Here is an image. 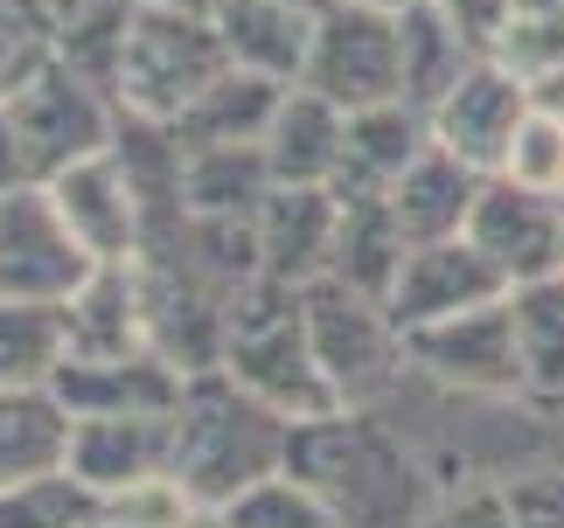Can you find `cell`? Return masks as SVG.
<instances>
[{
	"label": "cell",
	"instance_id": "cell-37",
	"mask_svg": "<svg viewBox=\"0 0 564 528\" xmlns=\"http://www.w3.org/2000/svg\"><path fill=\"white\" fill-rule=\"evenodd\" d=\"M509 515L516 528H564V473L509 480Z\"/></svg>",
	"mask_w": 564,
	"mask_h": 528
},
{
	"label": "cell",
	"instance_id": "cell-18",
	"mask_svg": "<svg viewBox=\"0 0 564 528\" xmlns=\"http://www.w3.org/2000/svg\"><path fill=\"white\" fill-rule=\"evenodd\" d=\"M341 146H349V112L328 105L321 91L293 84L279 119L265 132V161H272V182L279 188H335L341 174Z\"/></svg>",
	"mask_w": 564,
	"mask_h": 528
},
{
	"label": "cell",
	"instance_id": "cell-27",
	"mask_svg": "<svg viewBox=\"0 0 564 528\" xmlns=\"http://www.w3.org/2000/svg\"><path fill=\"white\" fill-rule=\"evenodd\" d=\"M398 42H404V105H419V112H432V105L481 63L432 0H411V8L398 14Z\"/></svg>",
	"mask_w": 564,
	"mask_h": 528
},
{
	"label": "cell",
	"instance_id": "cell-14",
	"mask_svg": "<svg viewBox=\"0 0 564 528\" xmlns=\"http://www.w3.org/2000/svg\"><path fill=\"white\" fill-rule=\"evenodd\" d=\"M56 209L70 216V230L84 237V251H91L98 264H133L140 244H147V216H140V195L133 182H126V167L112 161V146L91 153V161L63 167L56 182Z\"/></svg>",
	"mask_w": 564,
	"mask_h": 528
},
{
	"label": "cell",
	"instance_id": "cell-3",
	"mask_svg": "<svg viewBox=\"0 0 564 528\" xmlns=\"http://www.w3.org/2000/svg\"><path fill=\"white\" fill-rule=\"evenodd\" d=\"M224 369L251 396H265L272 410H286L293 425L335 410V389L321 376V355H314V334H307V299H300V285L258 278L251 293L230 306Z\"/></svg>",
	"mask_w": 564,
	"mask_h": 528
},
{
	"label": "cell",
	"instance_id": "cell-31",
	"mask_svg": "<svg viewBox=\"0 0 564 528\" xmlns=\"http://www.w3.org/2000/svg\"><path fill=\"white\" fill-rule=\"evenodd\" d=\"M216 521L224 528H341V515L307 487V480H293L286 466L272 480H258V487H245L230 508H216Z\"/></svg>",
	"mask_w": 564,
	"mask_h": 528
},
{
	"label": "cell",
	"instance_id": "cell-19",
	"mask_svg": "<svg viewBox=\"0 0 564 528\" xmlns=\"http://www.w3.org/2000/svg\"><path fill=\"white\" fill-rule=\"evenodd\" d=\"M425 146H432V119L419 105H404V98L362 105V112H349V146H341L335 195H390Z\"/></svg>",
	"mask_w": 564,
	"mask_h": 528
},
{
	"label": "cell",
	"instance_id": "cell-6",
	"mask_svg": "<svg viewBox=\"0 0 564 528\" xmlns=\"http://www.w3.org/2000/svg\"><path fill=\"white\" fill-rule=\"evenodd\" d=\"M8 119H14L21 161H29V182H56L63 167H77V161H91V153L112 146L119 98L56 56L8 98Z\"/></svg>",
	"mask_w": 564,
	"mask_h": 528
},
{
	"label": "cell",
	"instance_id": "cell-26",
	"mask_svg": "<svg viewBox=\"0 0 564 528\" xmlns=\"http://www.w3.org/2000/svg\"><path fill=\"white\" fill-rule=\"evenodd\" d=\"M293 84H272V77H258V70H230L209 84L203 98L182 112V146H216V140H265L272 119H279V105H286Z\"/></svg>",
	"mask_w": 564,
	"mask_h": 528
},
{
	"label": "cell",
	"instance_id": "cell-12",
	"mask_svg": "<svg viewBox=\"0 0 564 528\" xmlns=\"http://www.w3.org/2000/svg\"><path fill=\"white\" fill-rule=\"evenodd\" d=\"M50 389L70 417H175L188 376L161 348H133V355H63Z\"/></svg>",
	"mask_w": 564,
	"mask_h": 528
},
{
	"label": "cell",
	"instance_id": "cell-28",
	"mask_svg": "<svg viewBox=\"0 0 564 528\" xmlns=\"http://www.w3.org/2000/svg\"><path fill=\"white\" fill-rule=\"evenodd\" d=\"M70 341H63V306L35 299H0V389H29L50 383Z\"/></svg>",
	"mask_w": 564,
	"mask_h": 528
},
{
	"label": "cell",
	"instance_id": "cell-23",
	"mask_svg": "<svg viewBox=\"0 0 564 528\" xmlns=\"http://www.w3.org/2000/svg\"><path fill=\"white\" fill-rule=\"evenodd\" d=\"M335 202H341V230H335L328 278L356 285V293H370V299H390V285L404 272V251H411L390 195H335Z\"/></svg>",
	"mask_w": 564,
	"mask_h": 528
},
{
	"label": "cell",
	"instance_id": "cell-39",
	"mask_svg": "<svg viewBox=\"0 0 564 528\" xmlns=\"http://www.w3.org/2000/svg\"><path fill=\"white\" fill-rule=\"evenodd\" d=\"M530 105H536V112H551V119H564V63L530 84Z\"/></svg>",
	"mask_w": 564,
	"mask_h": 528
},
{
	"label": "cell",
	"instance_id": "cell-5",
	"mask_svg": "<svg viewBox=\"0 0 564 528\" xmlns=\"http://www.w3.org/2000/svg\"><path fill=\"white\" fill-rule=\"evenodd\" d=\"M300 299H307V334H314V355H321V376H328L335 404L370 410L377 396L398 383V369L411 362L404 327L390 320L383 299L356 293V285H341V278L300 285Z\"/></svg>",
	"mask_w": 564,
	"mask_h": 528
},
{
	"label": "cell",
	"instance_id": "cell-16",
	"mask_svg": "<svg viewBox=\"0 0 564 528\" xmlns=\"http://www.w3.org/2000/svg\"><path fill=\"white\" fill-rule=\"evenodd\" d=\"M175 466V417H77L70 473L98 501Z\"/></svg>",
	"mask_w": 564,
	"mask_h": 528
},
{
	"label": "cell",
	"instance_id": "cell-11",
	"mask_svg": "<svg viewBox=\"0 0 564 528\" xmlns=\"http://www.w3.org/2000/svg\"><path fill=\"white\" fill-rule=\"evenodd\" d=\"M530 112H536L530 84L516 77L509 63L481 56L425 119H432V140H440L446 153H460V161L481 167V174H502V161H509V146H516V132H523Z\"/></svg>",
	"mask_w": 564,
	"mask_h": 528
},
{
	"label": "cell",
	"instance_id": "cell-2",
	"mask_svg": "<svg viewBox=\"0 0 564 528\" xmlns=\"http://www.w3.org/2000/svg\"><path fill=\"white\" fill-rule=\"evenodd\" d=\"M286 446H293L286 410L251 396L230 369H203V376H188L182 404H175V466L167 473L195 494V508L216 515L245 487L286 466Z\"/></svg>",
	"mask_w": 564,
	"mask_h": 528
},
{
	"label": "cell",
	"instance_id": "cell-43",
	"mask_svg": "<svg viewBox=\"0 0 564 528\" xmlns=\"http://www.w3.org/2000/svg\"><path fill=\"white\" fill-rule=\"evenodd\" d=\"M98 528H105V521H98Z\"/></svg>",
	"mask_w": 564,
	"mask_h": 528
},
{
	"label": "cell",
	"instance_id": "cell-25",
	"mask_svg": "<svg viewBox=\"0 0 564 528\" xmlns=\"http://www.w3.org/2000/svg\"><path fill=\"white\" fill-rule=\"evenodd\" d=\"M516 348H523V410L564 417V272L516 285Z\"/></svg>",
	"mask_w": 564,
	"mask_h": 528
},
{
	"label": "cell",
	"instance_id": "cell-24",
	"mask_svg": "<svg viewBox=\"0 0 564 528\" xmlns=\"http://www.w3.org/2000/svg\"><path fill=\"white\" fill-rule=\"evenodd\" d=\"M272 188L279 182H272L265 140L188 146V161H182V202H188V216H258Z\"/></svg>",
	"mask_w": 564,
	"mask_h": 528
},
{
	"label": "cell",
	"instance_id": "cell-1",
	"mask_svg": "<svg viewBox=\"0 0 564 528\" xmlns=\"http://www.w3.org/2000/svg\"><path fill=\"white\" fill-rule=\"evenodd\" d=\"M286 473L341 515V528H419L432 515L425 473L398 438H390L370 410H321L293 425L286 446Z\"/></svg>",
	"mask_w": 564,
	"mask_h": 528
},
{
	"label": "cell",
	"instance_id": "cell-9",
	"mask_svg": "<svg viewBox=\"0 0 564 528\" xmlns=\"http://www.w3.org/2000/svg\"><path fill=\"white\" fill-rule=\"evenodd\" d=\"M411 369H425L432 383L467 389V396H516L523 404V348H516V306L509 293L488 306H467L453 320L411 327L404 334Z\"/></svg>",
	"mask_w": 564,
	"mask_h": 528
},
{
	"label": "cell",
	"instance_id": "cell-36",
	"mask_svg": "<svg viewBox=\"0 0 564 528\" xmlns=\"http://www.w3.org/2000/svg\"><path fill=\"white\" fill-rule=\"evenodd\" d=\"M453 29H460V42L474 56H495V42H502V29H509V8L516 0H432Z\"/></svg>",
	"mask_w": 564,
	"mask_h": 528
},
{
	"label": "cell",
	"instance_id": "cell-15",
	"mask_svg": "<svg viewBox=\"0 0 564 528\" xmlns=\"http://www.w3.org/2000/svg\"><path fill=\"white\" fill-rule=\"evenodd\" d=\"M335 230H341L335 188H272L265 209H258V257H265V278H279V285L328 278Z\"/></svg>",
	"mask_w": 564,
	"mask_h": 528
},
{
	"label": "cell",
	"instance_id": "cell-30",
	"mask_svg": "<svg viewBox=\"0 0 564 528\" xmlns=\"http://www.w3.org/2000/svg\"><path fill=\"white\" fill-rule=\"evenodd\" d=\"M98 521H105V501L70 466L42 473L29 487H0V528H98Z\"/></svg>",
	"mask_w": 564,
	"mask_h": 528
},
{
	"label": "cell",
	"instance_id": "cell-8",
	"mask_svg": "<svg viewBox=\"0 0 564 528\" xmlns=\"http://www.w3.org/2000/svg\"><path fill=\"white\" fill-rule=\"evenodd\" d=\"M91 272L98 257L84 251L70 216L56 209L50 182H21L14 195H0V299L63 306Z\"/></svg>",
	"mask_w": 564,
	"mask_h": 528
},
{
	"label": "cell",
	"instance_id": "cell-41",
	"mask_svg": "<svg viewBox=\"0 0 564 528\" xmlns=\"http://www.w3.org/2000/svg\"><path fill=\"white\" fill-rule=\"evenodd\" d=\"M356 8H383V14H404L411 0H356Z\"/></svg>",
	"mask_w": 564,
	"mask_h": 528
},
{
	"label": "cell",
	"instance_id": "cell-7",
	"mask_svg": "<svg viewBox=\"0 0 564 528\" xmlns=\"http://www.w3.org/2000/svg\"><path fill=\"white\" fill-rule=\"evenodd\" d=\"M307 91H321L341 112L362 105H390L404 98V42H398V14L383 8H356V0H328L314 21V50H307Z\"/></svg>",
	"mask_w": 564,
	"mask_h": 528
},
{
	"label": "cell",
	"instance_id": "cell-21",
	"mask_svg": "<svg viewBox=\"0 0 564 528\" xmlns=\"http://www.w3.org/2000/svg\"><path fill=\"white\" fill-rule=\"evenodd\" d=\"M63 341L70 355H133L147 341V299L133 264H98L91 278L63 299Z\"/></svg>",
	"mask_w": 564,
	"mask_h": 528
},
{
	"label": "cell",
	"instance_id": "cell-42",
	"mask_svg": "<svg viewBox=\"0 0 564 528\" xmlns=\"http://www.w3.org/2000/svg\"><path fill=\"white\" fill-rule=\"evenodd\" d=\"M293 8H328V0H293Z\"/></svg>",
	"mask_w": 564,
	"mask_h": 528
},
{
	"label": "cell",
	"instance_id": "cell-35",
	"mask_svg": "<svg viewBox=\"0 0 564 528\" xmlns=\"http://www.w3.org/2000/svg\"><path fill=\"white\" fill-rule=\"evenodd\" d=\"M419 528H516L509 487H467V494H453V501H432V515Z\"/></svg>",
	"mask_w": 564,
	"mask_h": 528
},
{
	"label": "cell",
	"instance_id": "cell-20",
	"mask_svg": "<svg viewBox=\"0 0 564 528\" xmlns=\"http://www.w3.org/2000/svg\"><path fill=\"white\" fill-rule=\"evenodd\" d=\"M481 188H488L481 167H467L460 153H446L440 140H432L419 161L404 167V182L390 188V209H398L411 244H440V237H467Z\"/></svg>",
	"mask_w": 564,
	"mask_h": 528
},
{
	"label": "cell",
	"instance_id": "cell-40",
	"mask_svg": "<svg viewBox=\"0 0 564 528\" xmlns=\"http://www.w3.org/2000/svg\"><path fill=\"white\" fill-rule=\"evenodd\" d=\"M147 8H182V14H209V21H216V8H224V0H147Z\"/></svg>",
	"mask_w": 564,
	"mask_h": 528
},
{
	"label": "cell",
	"instance_id": "cell-22",
	"mask_svg": "<svg viewBox=\"0 0 564 528\" xmlns=\"http://www.w3.org/2000/svg\"><path fill=\"white\" fill-rule=\"evenodd\" d=\"M70 431L77 417L63 410L50 383L0 389V487H29L42 473H63L70 466Z\"/></svg>",
	"mask_w": 564,
	"mask_h": 528
},
{
	"label": "cell",
	"instance_id": "cell-34",
	"mask_svg": "<svg viewBox=\"0 0 564 528\" xmlns=\"http://www.w3.org/2000/svg\"><path fill=\"white\" fill-rule=\"evenodd\" d=\"M502 174H509V182H523V188L564 195V119L530 112L523 132H516V146H509V161H502Z\"/></svg>",
	"mask_w": 564,
	"mask_h": 528
},
{
	"label": "cell",
	"instance_id": "cell-33",
	"mask_svg": "<svg viewBox=\"0 0 564 528\" xmlns=\"http://www.w3.org/2000/svg\"><path fill=\"white\" fill-rule=\"evenodd\" d=\"M209 508H195V494L182 487L175 473H154L140 487L105 494V528H195Z\"/></svg>",
	"mask_w": 564,
	"mask_h": 528
},
{
	"label": "cell",
	"instance_id": "cell-38",
	"mask_svg": "<svg viewBox=\"0 0 564 528\" xmlns=\"http://www.w3.org/2000/svg\"><path fill=\"white\" fill-rule=\"evenodd\" d=\"M21 182H29V161H21V140H14L8 105H0V195H14Z\"/></svg>",
	"mask_w": 564,
	"mask_h": 528
},
{
	"label": "cell",
	"instance_id": "cell-4",
	"mask_svg": "<svg viewBox=\"0 0 564 528\" xmlns=\"http://www.w3.org/2000/svg\"><path fill=\"white\" fill-rule=\"evenodd\" d=\"M230 70V50L216 35L209 14H182V8H133L126 29V56H119V112L182 125V112Z\"/></svg>",
	"mask_w": 564,
	"mask_h": 528
},
{
	"label": "cell",
	"instance_id": "cell-13",
	"mask_svg": "<svg viewBox=\"0 0 564 528\" xmlns=\"http://www.w3.org/2000/svg\"><path fill=\"white\" fill-rule=\"evenodd\" d=\"M502 293H509V278L481 257L474 237H440V244H411L404 251V272H398V285H390L383 306H390V320L411 334V327L453 320V314L488 306V299H502Z\"/></svg>",
	"mask_w": 564,
	"mask_h": 528
},
{
	"label": "cell",
	"instance_id": "cell-17",
	"mask_svg": "<svg viewBox=\"0 0 564 528\" xmlns=\"http://www.w3.org/2000/svg\"><path fill=\"white\" fill-rule=\"evenodd\" d=\"M314 21H321V8H293V0H224L216 8V35H224L237 70L300 84L307 77V50H314Z\"/></svg>",
	"mask_w": 564,
	"mask_h": 528
},
{
	"label": "cell",
	"instance_id": "cell-10",
	"mask_svg": "<svg viewBox=\"0 0 564 528\" xmlns=\"http://www.w3.org/2000/svg\"><path fill=\"white\" fill-rule=\"evenodd\" d=\"M467 237L481 244V257L516 285H536V278H557L564 272V195L544 188H523L509 174H488L481 202H474V223Z\"/></svg>",
	"mask_w": 564,
	"mask_h": 528
},
{
	"label": "cell",
	"instance_id": "cell-29",
	"mask_svg": "<svg viewBox=\"0 0 564 528\" xmlns=\"http://www.w3.org/2000/svg\"><path fill=\"white\" fill-rule=\"evenodd\" d=\"M56 42H63V0H0V105L42 63H56Z\"/></svg>",
	"mask_w": 564,
	"mask_h": 528
},
{
	"label": "cell",
	"instance_id": "cell-32",
	"mask_svg": "<svg viewBox=\"0 0 564 528\" xmlns=\"http://www.w3.org/2000/svg\"><path fill=\"white\" fill-rule=\"evenodd\" d=\"M495 63H509L523 84L557 70L564 63V0H516L509 29H502V42H495Z\"/></svg>",
	"mask_w": 564,
	"mask_h": 528
}]
</instances>
